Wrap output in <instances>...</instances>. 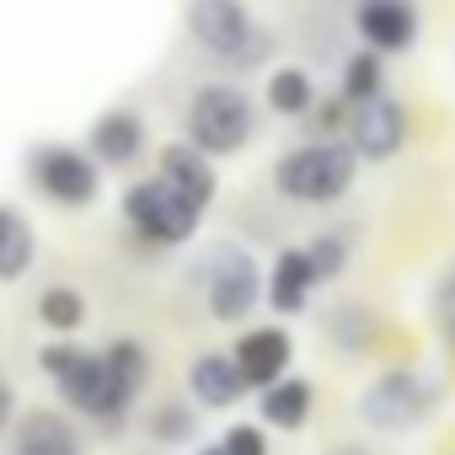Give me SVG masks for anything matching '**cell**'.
Instances as JSON below:
<instances>
[{"label":"cell","instance_id":"obj_26","mask_svg":"<svg viewBox=\"0 0 455 455\" xmlns=\"http://www.w3.org/2000/svg\"><path fill=\"white\" fill-rule=\"evenodd\" d=\"M434 322H439L444 343L455 348V274H444V279H439V290H434Z\"/></svg>","mask_w":455,"mask_h":455},{"label":"cell","instance_id":"obj_7","mask_svg":"<svg viewBox=\"0 0 455 455\" xmlns=\"http://www.w3.org/2000/svg\"><path fill=\"white\" fill-rule=\"evenodd\" d=\"M263 295H268V279H263V268L247 247L225 242L204 258V306H209L214 322H225V327L247 322Z\"/></svg>","mask_w":455,"mask_h":455},{"label":"cell","instance_id":"obj_8","mask_svg":"<svg viewBox=\"0 0 455 455\" xmlns=\"http://www.w3.org/2000/svg\"><path fill=\"white\" fill-rule=\"evenodd\" d=\"M434 407H439V386L423 370H386L359 396V418L380 434H412Z\"/></svg>","mask_w":455,"mask_h":455},{"label":"cell","instance_id":"obj_13","mask_svg":"<svg viewBox=\"0 0 455 455\" xmlns=\"http://www.w3.org/2000/svg\"><path fill=\"white\" fill-rule=\"evenodd\" d=\"M156 172H161V177H166L182 198H193L198 209H209V204H214V193H220L214 156H209V150H198L193 140H172V145H161Z\"/></svg>","mask_w":455,"mask_h":455},{"label":"cell","instance_id":"obj_12","mask_svg":"<svg viewBox=\"0 0 455 455\" xmlns=\"http://www.w3.org/2000/svg\"><path fill=\"white\" fill-rule=\"evenodd\" d=\"M86 150L108 166V172H124L145 156V118L134 108H108L102 118H92L86 129Z\"/></svg>","mask_w":455,"mask_h":455},{"label":"cell","instance_id":"obj_10","mask_svg":"<svg viewBox=\"0 0 455 455\" xmlns=\"http://www.w3.org/2000/svg\"><path fill=\"white\" fill-rule=\"evenodd\" d=\"M418 6L412 0H354V33L375 54H407L418 44Z\"/></svg>","mask_w":455,"mask_h":455},{"label":"cell","instance_id":"obj_22","mask_svg":"<svg viewBox=\"0 0 455 455\" xmlns=\"http://www.w3.org/2000/svg\"><path fill=\"white\" fill-rule=\"evenodd\" d=\"M327 338L343 348V354H364V348H375V311H364V306H332L327 311Z\"/></svg>","mask_w":455,"mask_h":455},{"label":"cell","instance_id":"obj_11","mask_svg":"<svg viewBox=\"0 0 455 455\" xmlns=\"http://www.w3.org/2000/svg\"><path fill=\"white\" fill-rule=\"evenodd\" d=\"M6 439H12L6 455H86V439L76 434V423L49 407H28Z\"/></svg>","mask_w":455,"mask_h":455},{"label":"cell","instance_id":"obj_5","mask_svg":"<svg viewBox=\"0 0 455 455\" xmlns=\"http://www.w3.org/2000/svg\"><path fill=\"white\" fill-rule=\"evenodd\" d=\"M124 220H129V231L150 247H182L198 236V220L204 209L193 198H182L161 172L156 177H140L124 188Z\"/></svg>","mask_w":455,"mask_h":455},{"label":"cell","instance_id":"obj_1","mask_svg":"<svg viewBox=\"0 0 455 455\" xmlns=\"http://www.w3.org/2000/svg\"><path fill=\"white\" fill-rule=\"evenodd\" d=\"M38 370L54 380V391L65 396V407H76L81 418H92L102 434H124L140 391L156 375V364H150V354H145L140 338H113L108 348H81V343L60 338V343L38 348Z\"/></svg>","mask_w":455,"mask_h":455},{"label":"cell","instance_id":"obj_4","mask_svg":"<svg viewBox=\"0 0 455 455\" xmlns=\"http://www.w3.org/2000/svg\"><path fill=\"white\" fill-rule=\"evenodd\" d=\"M182 129L198 150L209 156H242L252 140H258V108L242 86L231 81H204L193 97H188V113H182Z\"/></svg>","mask_w":455,"mask_h":455},{"label":"cell","instance_id":"obj_16","mask_svg":"<svg viewBox=\"0 0 455 455\" xmlns=\"http://www.w3.org/2000/svg\"><path fill=\"white\" fill-rule=\"evenodd\" d=\"M316 290H322V279H316L306 247H284V252L274 258V268H268V295H263V300H268L279 316H300Z\"/></svg>","mask_w":455,"mask_h":455},{"label":"cell","instance_id":"obj_15","mask_svg":"<svg viewBox=\"0 0 455 455\" xmlns=\"http://www.w3.org/2000/svg\"><path fill=\"white\" fill-rule=\"evenodd\" d=\"M247 391H252V386H247L236 354H198V359L188 364V396H193L198 407H209V412L236 407Z\"/></svg>","mask_w":455,"mask_h":455},{"label":"cell","instance_id":"obj_24","mask_svg":"<svg viewBox=\"0 0 455 455\" xmlns=\"http://www.w3.org/2000/svg\"><path fill=\"white\" fill-rule=\"evenodd\" d=\"M145 428H150V439H161V444H182V439H193L198 418H193L188 402H156L150 418H145Z\"/></svg>","mask_w":455,"mask_h":455},{"label":"cell","instance_id":"obj_28","mask_svg":"<svg viewBox=\"0 0 455 455\" xmlns=\"http://www.w3.org/2000/svg\"><path fill=\"white\" fill-rule=\"evenodd\" d=\"M198 455H225V450H220V444H209V450H198Z\"/></svg>","mask_w":455,"mask_h":455},{"label":"cell","instance_id":"obj_19","mask_svg":"<svg viewBox=\"0 0 455 455\" xmlns=\"http://www.w3.org/2000/svg\"><path fill=\"white\" fill-rule=\"evenodd\" d=\"M263 102H268L279 118H306V113L316 108V81H311V70L279 65V70L268 76V86H263Z\"/></svg>","mask_w":455,"mask_h":455},{"label":"cell","instance_id":"obj_17","mask_svg":"<svg viewBox=\"0 0 455 455\" xmlns=\"http://www.w3.org/2000/svg\"><path fill=\"white\" fill-rule=\"evenodd\" d=\"M311 402H316V396H311V380H306V375H284V380H274V386L258 391V412H263V423L279 428V434L306 428Z\"/></svg>","mask_w":455,"mask_h":455},{"label":"cell","instance_id":"obj_2","mask_svg":"<svg viewBox=\"0 0 455 455\" xmlns=\"http://www.w3.org/2000/svg\"><path fill=\"white\" fill-rule=\"evenodd\" d=\"M354 177H359V150L338 134H316L274 161V193L290 204H311V209L338 204L354 188Z\"/></svg>","mask_w":455,"mask_h":455},{"label":"cell","instance_id":"obj_6","mask_svg":"<svg viewBox=\"0 0 455 455\" xmlns=\"http://www.w3.org/2000/svg\"><path fill=\"white\" fill-rule=\"evenodd\" d=\"M28 182L60 209H92L97 193H102V161L81 145L44 140V145L28 150Z\"/></svg>","mask_w":455,"mask_h":455},{"label":"cell","instance_id":"obj_18","mask_svg":"<svg viewBox=\"0 0 455 455\" xmlns=\"http://www.w3.org/2000/svg\"><path fill=\"white\" fill-rule=\"evenodd\" d=\"M38 263V236L17 204H0V284L28 279Z\"/></svg>","mask_w":455,"mask_h":455},{"label":"cell","instance_id":"obj_27","mask_svg":"<svg viewBox=\"0 0 455 455\" xmlns=\"http://www.w3.org/2000/svg\"><path fill=\"white\" fill-rule=\"evenodd\" d=\"M12 423H17V396H12V386L0 380V439L12 434Z\"/></svg>","mask_w":455,"mask_h":455},{"label":"cell","instance_id":"obj_21","mask_svg":"<svg viewBox=\"0 0 455 455\" xmlns=\"http://www.w3.org/2000/svg\"><path fill=\"white\" fill-rule=\"evenodd\" d=\"M38 322H44L49 332H60V338L81 332V322H86V295H81L76 284H49V290L38 295Z\"/></svg>","mask_w":455,"mask_h":455},{"label":"cell","instance_id":"obj_20","mask_svg":"<svg viewBox=\"0 0 455 455\" xmlns=\"http://www.w3.org/2000/svg\"><path fill=\"white\" fill-rule=\"evenodd\" d=\"M380 92H386V54H375V49H354V54L343 60L338 97L354 108V102H364V97H380Z\"/></svg>","mask_w":455,"mask_h":455},{"label":"cell","instance_id":"obj_9","mask_svg":"<svg viewBox=\"0 0 455 455\" xmlns=\"http://www.w3.org/2000/svg\"><path fill=\"white\" fill-rule=\"evenodd\" d=\"M343 140L359 150V161H391L402 145H407V108L396 97H364L348 108V129Z\"/></svg>","mask_w":455,"mask_h":455},{"label":"cell","instance_id":"obj_23","mask_svg":"<svg viewBox=\"0 0 455 455\" xmlns=\"http://www.w3.org/2000/svg\"><path fill=\"white\" fill-rule=\"evenodd\" d=\"M306 258H311L316 279L332 284V279H343V268H348V258H354V236H348V231H316V236L306 242Z\"/></svg>","mask_w":455,"mask_h":455},{"label":"cell","instance_id":"obj_3","mask_svg":"<svg viewBox=\"0 0 455 455\" xmlns=\"http://www.w3.org/2000/svg\"><path fill=\"white\" fill-rule=\"evenodd\" d=\"M188 33L209 60L231 70H258L274 54V38L247 0H188Z\"/></svg>","mask_w":455,"mask_h":455},{"label":"cell","instance_id":"obj_25","mask_svg":"<svg viewBox=\"0 0 455 455\" xmlns=\"http://www.w3.org/2000/svg\"><path fill=\"white\" fill-rule=\"evenodd\" d=\"M220 450H225V455H268V439H263L258 423H236V428H225Z\"/></svg>","mask_w":455,"mask_h":455},{"label":"cell","instance_id":"obj_14","mask_svg":"<svg viewBox=\"0 0 455 455\" xmlns=\"http://www.w3.org/2000/svg\"><path fill=\"white\" fill-rule=\"evenodd\" d=\"M236 364H242V375H247V386L252 391H263V386H274V380H284L290 375V359H295V338L284 332V327H247L242 338H236Z\"/></svg>","mask_w":455,"mask_h":455}]
</instances>
